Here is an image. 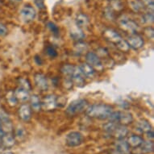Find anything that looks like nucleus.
<instances>
[{"instance_id": "f257e3e1", "label": "nucleus", "mask_w": 154, "mask_h": 154, "mask_svg": "<svg viewBox=\"0 0 154 154\" xmlns=\"http://www.w3.org/2000/svg\"><path fill=\"white\" fill-rule=\"evenodd\" d=\"M113 111V107L108 104H94L87 106L86 109V114L91 118L97 119H107Z\"/></svg>"}, {"instance_id": "f03ea898", "label": "nucleus", "mask_w": 154, "mask_h": 154, "mask_svg": "<svg viewBox=\"0 0 154 154\" xmlns=\"http://www.w3.org/2000/svg\"><path fill=\"white\" fill-rule=\"evenodd\" d=\"M104 130L118 140H123L128 134V129L126 126L111 121L105 124Z\"/></svg>"}, {"instance_id": "7ed1b4c3", "label": "nucleus", "mask_w": 154, "mask_h": 154, "mask_svg": "<svg viewBox=\"0 0 154 154\" xmlns=\"http://www.w3.org/2000/svg\"><path fill=\"white\" fill-rule=\"evenodd\" d=\"M108 119L111 122L124 126H127L133 122V116L128 111H112Z\"/></svg>"}, {"instance_id": "20e7f679", "label": "nucleus", "mask_w": 154, "mask_h": 154, "mask_svg": "<svg viewBox=\"0 0 154 154\" xmlns=\"http://www.w3.org/2000/svg\"><path fill=\"white\" fill-rule=\"evenodd\" d=\"M87 106H88V102L86 100L83 99H76L74 101L71 102L69 105L67 106L66 113L69 116H74L76 115L86 111Z\"/></svg>"}, {"instance_id": "39448f33", "label": "nucleus", "mask_w": 154, "mask_h": 154, "mask_svg": "<svg viewBox=\"0 0 154 154\" xmlns=\"http://www.w3.org/2000/svg\"><path fill=\"white\" fill-rule=\"evenodd\" d=\"M86 63L94 68V70H103L104 66L102 60L97 53L94 52H88L86 55Z\"/></svg>"}, {"instance_id": "423d86ee", "label": "nucleus", "mask_w": 154, "mask_h": 154, "mask_svg": "<svg viewBox=\"0 0 154 154\" xmlns=\"http://www.w3.org/2000/svg\"><path fill=\"white\" fill-rule=\"evenodd\" d=\"M83 136L79 131H70L66 135V143L69 147H78L83 142Z\"/></svg>"}, {"instance_id": "0eeeda50", "label": "nucleus", "mask_w": 154, "mask_h": 154, "mask_svg": "<svg viewBox=\"0 0 154 154\" xmlns=\"http://www.w3.org/2000/svg\"><path fill=\"white\" fill-rule=\"evenodd\" d=\"M119 26L120 28L127 32L130 34H134L138 31V25L137 23L128 17H123L119 20Z\"/></svg>"}, {"instance_id": "6e6552de", "label": "nucleus", "mask_w": 154, "mask_h": 154, "mask_svg": "<svg viewBox=\"0 0 154 154\" xmlns=\"http://www.w3.org/2000/svg\"><path fill=\"white\" fill-rule=\"evenodd\" d=\"M57 106V98L54 94H48L45 96L41 101V109L46 111H53Z\"/></svg>"}, {"instance_id": "1a4fd4ad", "label": "nucleus", "mask_w": 154, "mask_h": 154, "mask_svg": "<svg viewBox=\"0 0 154 154\" xmlns=\"http://www.w3.org/2000/svg\"><path fill=\"white\" fill-rule=\"evenodd\" d=\"M20 15L21 20L24 22V23H28L32 22L35 20L36 13H35V9L32 7H31V6H25V7H23L21 9L20 14Z\"/></svg>"}, {"instance_id": "9d476101", "label": "nucleus", "mask_w": 154, "mask_h": 154, "mask_svg": "<svg viewBox=\"0 0 154 154\" xmlns=\"http://www.w3.org/2000/svg\"><path fill=\"white\" fill-rule=\"evenodd\" d=\"M127 42L130 46V48H133L135 50H138L140 48H141L144 45V40L143 38L140 35L134 33V34H130L128 39Z\"/></svg>"}, {"instance_id": "9b49d317", "label": "nucleus", "mask_w": 154, "mask_h": 154, "mask_svg": "<svg viewBox=\"0 0 154 154\" xmlns=\"http://www.w3.org/2000/svg\"><path fill=\"white\" fill-rule=\"evenodd\" d=\"M85 76L81 71L79 66H75L74 70H73L72 75H71V79L73 81V83H74L79 87H83L86 84L85 81Z\"/></svg>"}, {"instance_id": "f8f14e48", "label": "nucleus", "mask_w": 154, "mask_h": 154, "mask_svg": "<svg viewBox=\"0 0 154 154\" xmlns=\"http://www.w3.org/2000/svg\"><path fill=\"white\" fill-rule=\"evenodd\" d=\"M103 36L106 41L114 44L115 45L122 40L121 35L113 29H106L103 32Z\"/></svg>"}, {"instance_id": "ddd939ff", "label": "nucleus", "mask_w": 154, "mask_h": 154, "mask_svg": "<svg viewBox=\"0 0 154 154\" xmlns=\"http://www.w3.org/2000/svg\"><path fill=\"white\" fill-rule=\"evenodd\" d=\"M34 81L38 88L41 91H46L48 88V79L46 78V76L43 73H35L34 76Z\"/></svg>"}, {"instance_id": "4468645a", "label": "nucleus", "mask_w": 154, "mask_h": 154, "mask_svg": "<svg viewBox=\"0 0 154 154\" xmlns=\"http://www.w3.org/2000/svg\"><path fill=\"white\" fill-rule=\"evenodd\" d=\"M19 116L24 122L30 121L32 119V108L28 104H22L19 108Z\"/></svg>"}, {"instance_id": "2eb2a0df", "label": "nucleus", "mask_w": 154, "mask_h": 154, "mask_svg": "<svg viewBox=\"0 0 154 154\" xmlns=\"http://www.w3.org/2000/svg\"><path fill=\"white\" fill-rule=\"evenodd\" d=\"M29 91H28L27 89L19 86V87L14 91V93H15V97H16V99H17L18 102L20 101L24 103V102L29 100L31 96Z\"/></svg>"}, {"instance_id": "dca6fc26", "label": "nucleus", "mask_w": 154, "mask_h": 154, "mask_svg": "<svg viewBox=\"0 0 154 154\" xmlns=\"http://www.w3.org/2000/svg\"><path fill=\"white\" fill-rule=\"evenodd\" d=\"M0 140L3 149H10L15 144V138L11 135V133H4L0 137Z\"/></svg>"}, {"instance_id": "f3484780", "label": "nucleus", "mask_w": 154, "mask_h": 154, "mask_svg": "<svg viewBox=\"0 0 154 154\" xmlns=\"http://www.w3.org/2000/svg\"><path fill=\"white\" fill-rule=\"evenodd\" d=\"M116 150L119 154H128L130 151V146L125 140H119L116 144Z\"/></svg>"}, {"instance_id": "a211bd4d", "label": "nucleus", "mask_w": 154, "mask_h": 154, "mask_svg": "<svg viewBox=\"0 0 154 154\" xmlns=\"http://www.w3.org/2000/svg\"><path fill=\"white\" fill-rule=\"evenodd\" d=\"M79 67L80 68V69H81V71L86 78L91 79V78H94V75H95V70L86 62V63H82Z\"/></svg>"}, {"instance_id": "6ab92c4d", "label": "nucleus", "mask_w": 154, "mask_h": 154, "mask_svg": "<svg viewBox=\"0 0 154 154\" xmlns=\"http://www.w3.org/2000/svg\"><path fill=\"white\" fill-rule=\"evenodd\" d=\"M144 139L140 136H137V135H133L128 137V139L127 140L128 144L130 146V148H139L141 146V144L144 142Z\"/></svg>"}, {"instance_id": "aec40b11", "label": "nucleus", "mask_w": 154, "mask_h": 154, "mask_svg": "<svg viewBox=\"0 0 154 154\" xmlns=\"http://www.w3.org/2000/svg\"><path fill=\"white\" fill-rule=\"evenodd\" d=\"M30 106L34 111H40L41 109V100L37 94L30 96Z\"/></svg>"}, {"instance_id": "412c9836", "label": "nucleus", "mask_w": 154, "mask_h": 154, "mask_svg": "<svg viewBox=\"0 0 154 154\" xmlns=\"http://www.w3.org/2000/svg\"><path fill=\"white\" fill-rule=\"evenodd\" d=\"M137 128L141 133H147L149 131L152 130L151 124L146 119H141V120H140L137 124Z\"/></svg>"}, {"instance_id": "4be33fe9", "label": "nucleus", "mask_w": 154, "mask_h": 154, "mask_svg": "<svg viewBox=\"0 0 154 154\" xmlns=\"http://www.w3.org/2000/svg\"><path fill=\"white\" fill-rule=\"evenodd\" d=\"M76 24L79 28H86L89 24V19L84 14H79L76 18Z\"/></svg>"}, {"instance_id": "5701e85b", "label": "nucleus", "mask_w": 154, "mask_h": 154, "mask_svg": "<svg viewBox=\"0 0 154 154\" xmlns=\"http://www.w3.org/2000/svg\"><path fill=\"white\" fill-rule=\"evenodd\" d=\"M129 6L133 11L135 12H141L144 10V4L140 0H129Z\"/></svg>"}, {"instance_id": "b1692460", "label": "nucleus", "mask_w": 154, "mask_h": 154, "mask_svg": "<svg viewBox=\"0 0 154 154\" xmlns=\"http://www.w3.org/2000/svg\"><path fill=\"white\" fill-rule=\"evenodd\" d=\"M74 68H75V66L69 65V64H67V65H64L61 67V73L65 75V77L71 78V75H72V73H73V70H74Z\"/></svg>"}, {"instance_id": "393cba45", "label": "nucleus", "mask_w": 154, "mask_h": 154, "mask_svg": "<svg viewBox=\"0 0 154 154\" xmlns=\"http://www.w3.org/2000/svg\"><path fill=\"white\" fill-rule=\"evenodd\" d=\"M7 100H8L9 105L11 106H16L18 103L17 99H16V97H15L14 91H9L8 93V94H7Z\"/></svg>"}, {"instance_id": "a878e982", "label": "nucleus", "mask_w": 154, "mask_h": 154, "mask_svg": "<svg viewBox=\"0 0 154 154\" xmlns=\"http://www.w3.org/2000/svg\"><path fill=\"white\" fill-rule=\"evenodd\" d=\"M141 150L144 152H152L153 151L154 149V145L152 141L151 140H149V141H144L143 144H141Z\"/></svg>"}, {"instance_id": "bb28decb", "label": "nucleus", "mask_w": 154, "mask_h": 154, "mask_svg": "<svg viewBox=\"0 0 154 154\" xmlns=\"http://www.w3.org/2000/svg\"><path fill=\"white\" fill-rule=\"evenodd\" d=\"M116 46L118 48L119 50L122 51V52H124V53H128V52H129V50H130V48H130V46L128 45V42H127L126 41L123 40V39L119 41V43L116 44Z\"/></svg>"}, {"instance_id": "cd10ccee", "label": "nucleus", "mask_w": 154, "mask_h": 154, "mask_svg": "<svg viewBox=\"0 0 154 154\" xmlns=\"http://www.w3.org/2000/svg\"><path fill=\"white\" fill-rule=\"evenodd\" d=\"M87 50V45L86 44L82 42H79L75 45V51L79 53H82Z\"/></svg>"}, {"instance_id": "c85d7f7f", "label": "nucleus", "mask_w": 154, "mask_h": 154, "mask_svg": "<svg viewBox=\"0 0 154 154\" xmlns=\"http://www.w3.org/2000/svg\"><path fill=\"white\" fill-rule=\"evenodd\" d=\"M19 86L27 89L28 91L31 90V84L29 82V81H28V79H23V78L19 79Z\"/></svg>"}, {"instance_id": "c756f323", "label": "nucleus", "mask_w": 154, "mask_h": 154, "mask_svg": "<svg viewBox=\"0 0 154 154\" xmlns=\"http://www.w3.org/2000/svg\"><path fill=\"white\" fill-rule=\"evenodd\" d=\"M80 28H79V30H75L71 32V36L76 40V41H80L82 38L84 37L83 32L81 30H79Z\"/></svg>"}, {"instance_id": "7c9ffc66", "label": "nucleus", "mask_w": 154, "mask_h": 154, "mask_svg": "<svg viewBox=\"0 0 154 154\" xmlns=\"http://www.w3.org/2000/svg\"><path fill=\"white\" fill-rule=\"evenodd\" d=\"M46 53H47V54L49 57H53V58H54V57H56L57 56V52L55 48H53V46H48L47 48H46Z\"/></svg>"}, {"instance_id": "2f4dec72", "label": "nucleus", "mask_w": 154, "mask_h": 154, "mask_svg": "<svg viewBox=\"0 0 154 154\" xmlns=\"http://www.w3.org/2000/svg\"><path fill=\"white\" fill-rule=\"evenodd\" d=\"M143 19H144V23H152V22H153V14H152V12L146 13V14H144V16H143Z\"/></svg>"}, {"instance_id": "473e14b6", "label": "nucleus", "mask_w": 154, "mask_h": 154, "mask_svg": "<svg viewBox=\"0 0 154 154\" xmlns=\"http://www.w3.org/2000/svg\"><path fill=\"white\" fill-rule=\"evenodd\" d=\"M144 34L147 37H149V39H153L154 31L152 27H148L144 29Z\"/></svg>"}, {"instance_id": "72a5a7b5", "label": "nucleus", "mask_w": 154, "mask_h": 154, "mask_svg": "<svg viewBox=\"0 0 154 154\" xmlns=\"http://www.w3.org/2000/svg\"><path fill=\"white\" fill-rule=\"evenodd\" d=\"M16 137L19 138L20 140H22L23 139L24 137H25V135H26V132L24 131V129L22 128H18L16 130Z\"/></svg>"}, {"instance_id": "f704fd0d", "label": "nucleus", "mask_w": 154, "mask_h": 154, "mask_svg": "<svg viewBox=\"0 0 154 154\" xmlns=\"http://www.w3.org/2000/svg\"><path fill=\"white\" fill-rule=\"evenodd\" d=\"M141 2L144 6H146L149 9H151L152 11L153 10L154 0H141Z\"/></svg>"}, {"instance_id": "c9c22d12", "label": "nucleus", "mask_w": 154, "mask_h": 154, "mask_svg": "<svg viewBox=\"0 0 154 154\" xmlns=\"http://www.w3.org/2000/svg\"><path fill=\"white\" fill-rule=\"evenodd\" d=\"M48 28L50 29L51 32H53L54 34H58L59 29L58 28H57V26H56L54 23H52V22H49V23H48Z\"/></svg>"}, {"instance_id": "e433bc0d", "label": "nucleus", "mask_w": 154, "mask_h": 154, "mask_svg": "<svg viewBox=\"0 0 154 154\" xmlns=\"http://www.w3.org/2000/svg\"><path fill=\"white\" fill-rule=\"evenodd\" d=\"M34 3H35V6L40 9H44L45 8V0H34Z\"/></svg>"}, {"instance_id": "4c0bfd02", "label": "nucleus", "mask_w": 154, "mask_h": 154, "mask_svg": "<svg viewBox=\"0 0 154 154\" xmlns=\"http://www.w3.org/2000/svg\"><path fill=\"white\" fill-rule=\"evenodd\" d=\"M8 34V28L3 23H0V36H4Z\"/></svg>"}, {"instance_id": "58836bf2", "label": "nucleus", "mask_w": 154, "mask_h": 154, "mask_svg": "<svg viewBox=\"0 0 154 154\" xmlns=\"http://www.w3.org/2000/svg\"><path fill=\"white\" fill-rule=\"evenodd\" d=\"M147 135V137L149 138V139H153V131L151 130V131H149V132H147L146 133Z\"/></svg>"}, {"instance_id": "ea45409f", "label": "nucleus", "mask_w": 154, "mask_h": 154, "mask_svg": "<svg viewBox=\"0 0 154 154\" xmlns=\"http://www.w3.org/2000/svg\"><path fill=\"white\" fill-rule=\"evenodd\" d=\"M3 129H2V126H1V123H0V137H2L3 135Z\"/></svg>"}, {"instance_id": "a19ab883", "label": "nucleus", "mask_w": 154, "mask_h": 154, "mask_svg": "<svg viewBox=\"0 0 154 154\" xmlns=\"http://www.w3.org/2000/svg\"><path fill=\"white\" fill-rule=\"evenodd\" d=\"M4 154H14V152H6Z\"/></svg>"}, {"instance_id": "79ce46f5", "label": "nucleus", "mask_w": 154, "mask_h": 154, "mask_svg": "<svg viewBox=\"0 0 154 154\" xmlns=\"http://www.w3.org/2000/svg\"><path fill=\"white\" fill-rule=\"evenodd\" d=\"M0 8H1V3H0Z\"/></svg>"}]
</instances>
